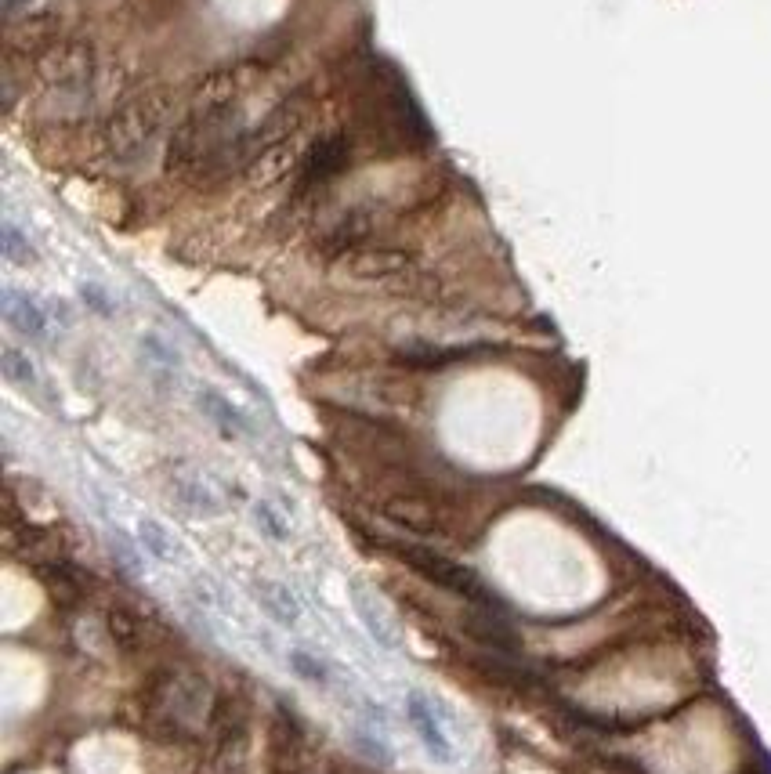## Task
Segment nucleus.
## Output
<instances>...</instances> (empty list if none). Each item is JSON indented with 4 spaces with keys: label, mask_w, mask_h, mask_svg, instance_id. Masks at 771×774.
I'll return each mask as SVG.
<instances>
[{
    "label": "nucleus",
    "mask_w": 771,
    "mask_h": 774,
    "mask_svg": "<svg viewBox=\"0 0 771 774\" xmlns=\"http://www.w3.org/2000/svg\"><path fill=\"white\" fill-rule=\"evenodd\" d=\"M142 351H145V359L153 362V366L167 369V373H174V369H178V351H174L171 344H163L156 333H145V337H142Z\"/></svg>",
    "instance_id": "obj_20"
},
{
    "label": "nucleus",
    "mask_w": 771,
    "mask_h": 774,
    "mask_svg": "<svg viewBox=\"0 0 771 774\" xmlns=\"http://www.w3.org/2000/svg\"><path fill=\"white\" fill-rule=\"evenodd\" d=\"M48 315H51V322H58V326H62V330H69V326H73V312H69L66 301H51L48 304Z\"/></svg>",
    "instance_id": "obj_23"
},
{
    "label": "nucleus",
    "mask_w": 771,
    "mask_h": 774,
    "mask_svg": "<svg viewBox=\"0 0 771 774\" xmlns=\"http://www.w3.org/2000/svg\"><path fill=\"white\" fill-rule=\"evenodd\" d=\"M207 677L200 673H181V670H163L149 684L142 699L145 724L153 735L163 738H185L192 735V727H200L207 720Z\"/></svg>",
    "instance_id": "obj_2"
},
{
    "label": "nucleus",
    "mask_w": 771,
    "mask_h": 774,
    "mask_svg": "<svg viewBox=\"0 0 771 774\" xmlns=\"http://www.w3.org/2000/svg\"><path fill=\"white\" fill-rule=\"evenodd\" d=\"M355 749H359L362 756H370L373 764H391V753L388 746H384L381 738L373 735V731H362V727H355Z\"/></svg>",
    "instance_id": "obj_22"
},
{
    "label": "nucleus",
    "mask_w": 771,
    "mask_h": 774,
    "mask_svg": "<svg viewBox=\"0 0 771 774\" xmlns=\"http://www.w3.org/2000/svg\"><path fill=\"white\" fill-rule=\"evenodd\" d=\"M254 160V131L243 123L239 105L225 95L210 98L203 109H196L167 142V170L200 185L239 174Z\"/></svg>",
    "instance_id": "obj_1"
},
{
    "label": "nucleus",
    "mask_w": 771,
    "mask_h": 774,
    "mask_svg": "<svg viewBox=\"0 0 771 774\" xmlns=\"http://www.w3.org/2000/svg\"><path fill=\"white\" fill-rule=\"evenodd\" d=\"M160 127V116L149 105H131L127 113L116 116V145L113 149L120 156H138L142 149H149Z\"/></svg>",
    "instance_id": "obj_6"
},
{
    "label": "nucleus",
    "mask_w": 771,
    "mask_h": 774,
    "mask_svg": "<svg viewBox=\"0 0 771 774\" xmlns=\"http://www.w3.org/2000/svg\"><path fill=\"white\" fill-rule=\"evenodd\" d=\"M171 492H174V500L189 510V514L214 518V514H221V510H225V503H221L218 496H214V492H210L207 485L200 482V478H174Z\"/></svg>",
    "instance_id": "obj_13"
},
{
    "label": "nucleus",
    "mask_w": 771,
    "mask_h": 774,
    "mask_svg": "<svg viewBox=\"0 0 771 774\" xmlns=\"http://www.w3.org/2000/svg\"><path fill=\"white\" fill-rule=\"evenodd\" d=\"M105 626H109V637H113L116 648H127V652L142 648L145 623H142V615H134L131 608H109V615H105Z\"/></svg>",
    "instance_id": "obj_14"
},
{
    "label": "nucleus",
    "mask_w": 771,
    "mask_h": 774,
    "mask_svg": "<svg viewBox=\"0 0 771 774\" xmlns=\"http://www.w3.org/2000/svg\"><path fill=\"white\" fill-rule=\"evenodd\" d=\"M0 239H4V257H8L11 265L26 268V265H33V261H37V250H33V243H29L26 236H22V228L15 225V221H8V225H4V236H0Z\"/></svg>",
    "instance_id": "obj_19"
},
{
    "label": "nucleus",
    "mask_w": 771,
    "mask_h": 774,
    "mask_svg": "<svg viewBox=\"0 0 771 774\" xmlns=\"http://www.w3.org/2000/svg\"><path fill=\"white\" fill-rule=\"evenodd\" d=\"M80 301L91 308L95 315H102V319H109V315H116V301H113V293L105 290L102 283H80Z\"/></svg>",
    "instance_id": "obj_21"
},
{
    "label": "nucleus",
    "mask_w": 771,
    "mask_h": 774,
    "mask_svg": "<svg viewBox=\"0 0 771 774\" xmlns=\"http://www.w3.org/2000/svg\"><path fill=\"white\" fill-rule=\"evenodd\" d=\"M352 138L344 131H330L323 134L315 145H308V152L297 160L294 170V185H290V196L294 199H312L319 192H326L341 178L348 163H352Z\"/></svg>",
    "instance_id": "obj_4"
},
{
    "label": "nucleus",
    "mask_w": 771,
    "mask_h": 774,
    "mask_svg": "<svg viewBox=\"0 0 771 774\" xmlns=\"http://www.w3.org/2000/svg\"><path fill=\"white\" fill-rule=\"evenodd\" d=\"M352 605H355V615L362 619V626H366V633L373 637V644L384 648V652H399V637H395V630H391L388 619L381 615V608H373L370 594L362 586H352Z\"/></svg>",
    "instance_id": "obj_11"
},
{
    "label": "nucleus",
    "mask_w": 771,
    "mask_h": 774,
    "mask_svg": "<svg viewBox=\"0 0 771 774\" xmlns=\"http://www.w3.org/2000/svg\"><path fill=\"white\" fill-rule=\"evenodd\" d=\"M254 601L268 619H276L279 626H297L301 619V605L294 601L290 586L272 583V579H254Z\"/></svg>",
    "instance_id": "obj_9"
},
{
    "label": "nucleus",
    "mask_w": 771,
    "mask_h": 774,
    "mask_svg": "<svg viewBox=\"0 0 771 774\" xmlns=\"http://www.w3.org/2000/svg\"><path fill=\"white\" fill-rule=\"evenodd\" d=\"M138 543H142V550L153 561H163V565H174V561H181V547H178V539L167 532V525L156 518H142L138 521Z\"/></svg>",
    "instance_id": "obj_12"
},
{
    "label": "nucleus",
    "mask_w": 771,
    "mask_h": 774,
    "mask_svg": "<svg viewBox=\"0 0 771 774\" xmlns=\"http://www.w3.org/2000/svg\"><path fill=\"white\" fill-rule=\"evenodd\" d=\"M196 402H200V413L207 416L210 424L218 427V435H221V438L236 442V438H250V435H254V427H250L247 416L239 413V409L232 406L229 398L221 395V391H214V387H203Z\"/></svg>",
    "instance_id": "obj_8"
},
{
    "label": "nucleus",
    "mask_w": 771,
    "mask_h": 774,
    "mask_svg": "<svg viewBox=\"0 0 771 774\" xmlns=\"http://www.w3.org/2000/svg\"><path fill=\"white\" fill-rule=\"evenodd\" d=\"M138 550H142V543L124 536V532H113V536H109V554H113L116 568H124L127 576H138V572H142V557H138Z\"/></svg>",
    "instance_id": "obj_18"
},
{
    "label": "nucleus",
    "mask_w": 771,
    "mask_h": 774,
    "mask_svg": "<svg viewBox=\"0 0 771 774\" xmlns=\"http://www.w3.org/2000/svg\"><path fill=\"white\" fill-rule=\"evenodd\" d=\"M40 579H44V586H48V594L55 597L58 605L62 608H73V605H80L87 597V583H84V576H80L77 568L73 565H48L44 572H40Z\"/></svg>",
    "instance_id": "obj_10"
},
{
    "label": "nucleus",
    "mask_w": 771,
    "mask_h": 774,
    "mask_svg": "<svg viewBox=\"0 0 771 774\" xmlns=\"http://www.w3.org/2000/svg\"><path fill=\"white\" fill-rule=\"evenodd\" d=\"M0 366H4V377L15 387H37V366L29 362V355H22L19 348H4L0 351Z\"/></svg>",
    "instance_id": "obj_16"
},
{
    "label": "nucleus",
    "mask_w": 771,
    "mask_h": 774,
    "mask_svg": "<svg viewBox=\"0 0 771 774\" xmlns=\"http://www.w3.org/2000/svg\"><path fill=\"white\" fill-rule=\"evenodd\" d=\"M406 717H410V724L417 727V735H420V742H424V749H428L435 760L449 764V760H453V746H449V738H446V731H442V724L435 720V709H431V702L424 699L420 691H410V695H406Z\"/></svg>",
    "instance_id": "obj_7"
},
{
    "label": "nucleus",
    "mask_w": 771,
    "mask_h": 774,
    "mask_svg": "<svg viewBox=\"0 0 771 774\" xmlns=\"http://www.w3.org/2000/svg\"><path fill=\"white\" fill-rule=\"evenodd\" d=\"M290 670H294L301 680H308V684H315V688H330V680H334L330 666H326L319 655L305 652V648H294V652H290Z\"/></svg>",
    "instance_id": "obj_15"
},
{
    "label": "nucleus",
    "mask_w": 771,
    "mask_h": 774,
    "mask_svg": "<svg viewBox=\"0 0 771 774\" xmlns=\"http://www.w3.org/2000/svg\"><path fill=\"white\" fill-rule=\"evenodd\" d=\"M254 525L261 529V536L272 543H286L290 539V521L283 518V510H276L272 503H254Z\"/></svg>",
    "instance_id": "obj_17"
},
{
    "label": "nucleus",
    "mask_w": 771,
    "mask_h": 774,
    "mask_svg": "<svg viewBox=\"0 0 771 774\" xmlns=\"http://www.w3.org/2000/svg\"><path fill=\"white\" fill-rule=\"evenodd\" d=\"M391 550H395V557H402L413 572H420L428 583H435L438 590H449V594L464 597V601H475V605H482V608L496 605L493 590H489L471 568L453 561V557L438 554V550H431V547H420V543H395Z\"/></svg>",
    "instance_id": "obj_3"
},
{
    "label": "nucleus",
    "mask_w": 771,
    "mask_h": 774,
    "mask_svg": "<svg viewBox=\"0 0 771 774\" xmlns=\"http://www.w3.org/2000/svg\"><path fill=\"white\" fill-rule=\"evenodd\" d=\"M4 319H8V326L19 333V337L37 340V344H44L51 333L48 308H40V301H33L29 293L15 290V286L4 290Z\"/></svg>",
    "instance_id": "obj_5"
}]
</instances>
